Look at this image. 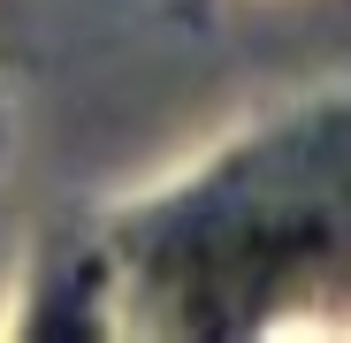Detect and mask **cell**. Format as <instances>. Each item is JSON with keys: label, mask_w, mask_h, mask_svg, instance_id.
Segmentation results:
<instances>
[]
</instances>
